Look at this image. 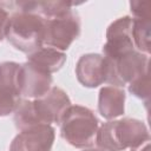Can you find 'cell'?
I'll list each match as a JSON object with an SVG mask.
<instances>
[{"instance_id":"obj_19","label":"cell","mask_w":151,"mask_h":151,"mask_svg":"<svg viewBox=\"0 0 151 151\" xmlns=\"http://www.w3.org/2000/svg\"><path fill=\"white\" fill-rule=\"evenodd\" d=\"M8 20H9L8 13L6 12L5 8L0 6V41L6 37V28H7Z\"/></svg>"},{"instance_id":"obj_6","label":"cell","mask_w":151,"mask_h":151,"mask_svg":"<svg viewBox=\"0 0 151 151\" xmlns=\"http://www.w3.org/2000/svg\"><path fill=\"white\" fill-rule=\"evenodd\" d=\"M132 24L131 17H122L113 21L106 31V42L103 46L104 58L117 59L129 52L134 51L132 40Z\"/></svg>"},{"instance_id":"obj_11","label":"cell","mask_w":151,"mask_h":151,"mask_svg":"<svg viewBox=\"0 0 151 151\" xmlns=\"http://www.w3.org/2000/svg\"><path fill=\"white\" fill-rule=\"evenodd\" d=\"M99 113L106 119H114L124 113L125 92L117 86H104L99 91Z\"/></svg>"},{"instance_id":"obj_7","label":"cell","mask_w":151,"mask_h":151,"mask_svg":"<svg viewBox=\"0 0 151 151\" xmlns=\"http://www.w3.org/2000/svg\"><path fill=\"white\" fill-rule=\"evenodd\" d=\"M32 101L35 116L40 125L60 123L63 116L71 106V100L66 92L57 86L51 87L45 96Z\"/></svg>"},{"instance_id":"obj_20","label":"cell","mask_w":151,"mask_h":151,"mask_svg":"<svg viewBox=\"0 0 151 151\" xmlns=\"http://www.w3.org/2000/svg\"><path fill=\"white\" fill-rule=\"evenodd\" d=\"M131 151H150V139L138 144L134 147H131Z\"/></svg>"},{"instance_id":"obj_17","label":"cell","mask_w":151,"mask_h":151,"mask_svg":"<svg viewBox=\"0 0 151 151\" xmlns=\"http://www.w3.org/2000/svg\"><path fill=\"white\" fill-rule=\"evenodd\" d=\"M20 101V97L0 91V117H5L14 112Z\"/></svg>"},{"instance_id":"obj_14","label":"cell","mask_w":151,"mask_h":151,"mask_svg":"<svg viewBox=\"0 0 151 151\" xmlns=\"http://www.w3.org/2000/svg\"><path fill=\"white\" fill-rule=\"evenodd\" d=\"M150 37H151V20L147 19H133L132 24V40L138 52L150 53Z\"/></svg>"},{"instance_id":"obj_21","label":"cell","mask_w":151,"mask_h":151,"mask_svg":"<svg viewBox=\"0 0 151 151\" xmlns=\"http://www.w3.org/2000/svg\"><path fill=\"white\" fill-rule=\"evenodd\" d=\"M84 151H104V150H99V149H86Z\"/></svg>"},{"instance_id":"obj_9","label":"cell","mask_w":151,"mask_h":151,"mask_svg":"<svg viewBox=\"0 0 151 151\" xmlns=\"http://www.w3.org/2000/svg\"><path fill=\"white\" fill-rule=\"evenodd\" d=\"M52 85V76L26 61L21 64L19 72L20 96L38 99L45 96Z\"/></svg>"},{"instance_id":"obj_5","label":"cell","mask_w":151,"mask_h":151,"mask_svg":"<svg viewBox=\"0 0 151 151\" xmlns=\"http://www.w3.org/2000/svg\"><path fill=\"white\" fill-rule=\"evenodd\" d=\"M79 34L80 19L79 15L72 9L64 15L46 19L44 45L64 52L79 37Z\"/></svg>"},{"instance_id":"obj_16","label":"cell","mask_w":151,"mask_h":151,"mask_svg":"<svg viewBox=\"0 0 151 151\" xmlns=\"http://www.w3.org/2000/svg\"><path fill=\"white\" fill-rule=\"evenodd\" d=\"M129 91L130 93H132L134 97L145 100V103H149L150 99V78H149V73H145L140 77H138L137 79H134L133 81H131L129 84Z\"/></svg>"},{"instance_id":"obj_10","label":"cell","mask_w":151,"mask_h":151,"mask_svg":"<svg viewBox=\"0 0 151 151\" xmlns=\"http://www.w3.org/2000/svg\"><path fill=\"white\" fill-rule=\"evenodd\" d=\"M78 81L85 87H97L106 81L107 68L105 58L98 53H87L79 58L76 66Z\"/></svg>"},{"instance_id":"obj_18","label":"cell","mask_w":151,"mask_h":151,"mask_svg":"<svg viewBox=\"0 0 151 151\" xmlns=\"http://www.w3.org/2000/svg\"><path fill=\"white\" fill-rule=\"evenodd\" d=\"M130 8L137 19L151 20V1H131Z\"/></svg>"},{"instance_id":"obj_12","label":"cell","mask_w":151,"mask_h":151,"mask_svg":"<svg viewBox=\"0 0 151 151\" xmlns=\"http://www.w3.org/2000/svg\"><path fill=\"white\" fill-rule=\"evenodd\" d=\"M27 61L39 70L52 74L63 67L66 61V54L51 47H40L28 53Z\"/></svg>"},{"instance_id":"obj_8","label":"cell","mask_w":151,"mask_h":151,"mask_svg":"<svg viewBox=\"0 0 151 151\" xmlns=\"http://www.w3.org/2000/svg\"><path fill=\"white\" fill-rule=\"evenodd\" d=\"M54 129L51 125H37L20 131L12 140L9 151H51Z\"/></svg>"},{"instance_id":"obj_15","label":"cell","mask_w":151,"mask_h":151,"mask_svg":"<svg viewBox=\"0 0 151 151\" xmlns=\"http://www.w3.org/2000/svg\"><path fill=\"white\" fill-rule=\"evenodd\" d=\"M14 123L17 129L20 131L40 125L38 122V118L34 112L33 101L32 100H21L18 107L14 111Z\"/></svg>"},{"instance_id":"obj_3","label":"cell","mask_w":151,"mask_h":151,"mask_svg":"<svg viewBox=\"0 0 151 151\" xmlns=\"http://www.w3.org/2000/svg\"><path fill=\"white\" fill-rule=\"evenodd\" d=\"M63 138L74 147H88L94 143L98 119L94 113L80 105H71L60 120Z\"/></svg>"},{"instance_id":"obj_2","label":"cell","mask_w":151,"mask_h":151,"mask_svg":"<svg viewBox=\"0 0 151 151\" xmlns=\"http://www.w3.org/2000/svg\"><path fill=\"white\" fill-rule=\"evenodd\" d=\"M46 19L37 13L19 11L7 24L6 38L19 51L31 53L44 45Z\"/></svg>"},{"instance_id":"obj_13","label":"cell","mask_w":151,"mask_h":151,"mask_svg":"<svg viewBox=\"0 0 151 151\" xmlns=\"http://www.w3.org/2000/svg\"><path fill=\"white\" fill-rule=\"evenodd\" d=\"M21 64L5 61L0 64V91L20 97L19 72Z\"/></svg>"},{"instance_id":"obj_4","label":"cell","mask_w":151,"mask_h":151,"mask_svg":"<svg viewBox=\"0 0 151 151\" xmlns=\"http://www.w3.org/2000/svg\"><path fill=\"white\" fill-rule=\"evenodd\" d=\"M106 83L117 87L130 84L138 77L149 73V55L138 51L129 52L117 59H106Z\"/></svg>"},{"instance_id":"obj_1","label":"cell","mask_w":151,"mask_h":151,"mask_svg":"<svg viewBox=\"0 0 151 151\" xmlns=\"http://www.w3.org/2000/svg\"><path fill=\"white\" fill-rule=\"evenodd\" d=\"M96 144L104 151H123L150 139L146 125L134 118L111 120L98 127Z\"/></svg>"}]
</instances>
